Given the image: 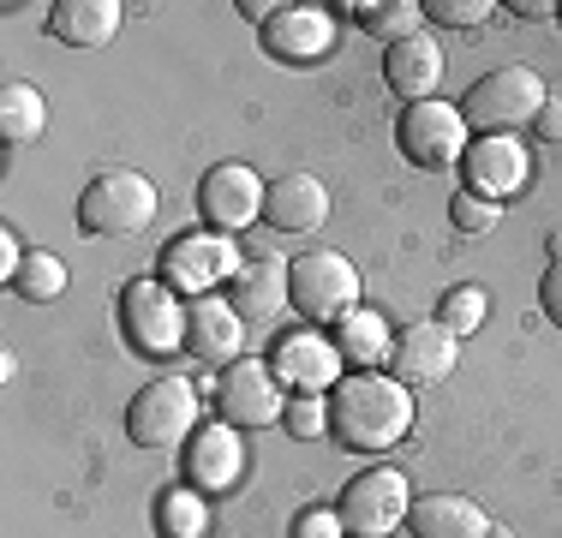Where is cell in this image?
Returning <instances> with one entry per match:
<instances>
[{
  "instance_id": "cell-1",
  "label": "cell",
  "mask_w": 562,
  "mask_h": 538,
  "mask_svg": "<svg viewBox=\"0 0 562 538\" xmlns=\"http://www.w3.org/2000/svg\"><path fill=\"white\" fill-rule=\"evenodd\" d=\"M413 430V389L390 371H347L329 389V442L353 455H383Z\"/></svg>"
},
{
  "instance_id": "cell-2",
  "label": "cell",
  "mask_w": 562,
  "mask_h": 538,
  "mask_svg": "<svg viewBox=\"0 0 562 538\" xmlns=\"http://www.w3.org/2000/svg\"><path fill=\"white\" fill-rule=\"evenodd\" d=\"M156 210H162V198H156L150 173L138 168H102L85 180V192H78V227L97 239H126V234H144V227L156 222Z\"/></svg>"
},
{
  "instance_id": "cell-3",
  "label": "cell",
  "mask_w": 562,
  "mask_h": 538,
  "mask_svg": "<svg viewBox=\"0 0 562 538\" xmlns=\"http://www.w3.org/2000/svg\"><path fill=\"white\" fill-rule=\"evenodd\" d=\"M544 102H551V90H544V78L532 72V66H497V72L473 78V85H467V97L454 102V108H461L467 132L497 138V132L532 126Z\"/></svg>"
},
{
  "instance_id": "cell-4",
  "label": "cell",
  "mask_w": 562,
  "mask_h": 538,
  "mask_svg": "<svg viewBox=\"0 0 562 538\" xmlns=\"http://www.w3.org/2000/svg\"><path fill=\"white\" fill-rule=\"evenodd\" d=\"M120 335L144 359H173L186 347V300L156 276L126 281L120 288Z\"/></svg>"
},
{
  "instance_id": "cell-5",
  "label": "cell",
  "mask_w": 562,
  "mask_h": 538,
  "mask_svg": "<svg viewBox=\"0 0 562 538\" xmlns=\"http://www.w3.org/2000/svg\"><path fill=\"white\" fill-rule=\"evenodd\" d=\"M288 305L300 312L312 329L341 323L359 312V269L341 251H305L288 264Z\"/></svg>"
},
{
  "instance_id": "cell-6",
  "label": "cell",
  "mask_w": 562,
  "mask_h": 538,
  "mask_svg": "<svg viewBox=\"0 0 562 538\" xmlns=\"http://www.w3.org/2000/svg\"><path fill=\"white\" fill-rule=\"evenodd\" d=\"M198 430V389L186 377H150L126 407V437L138 449H180Z\"/></svg>"
},
{
  "instance_id": "cell-7",
  "label": "cell",
  "mask_w": 562,
  "mask_h": 538,
  "mask_svg": "<svg viewBox=\"0 0 562 538\" xmlns=\"http://www.w3.org/2000/svg\"><path fill=\"white\" fill-rule=\"evenodd\" d=\"M239 269H246V258H239V246L227 234H180L156 258V281H168L180 300H204L222 281H234Z\"/></svg>"
},
{
  "instance_id": "cell-8",
  "label": "cell",
  "mask_w": 562,
  "mask_h": 538,
  "mask_svg": "<svg viewBox=\"0 0 562 538\" xmlns=\"http://www.w3.org/2000/svg\"><path fill=\"white\" fill-rule=\"evenodd\" d=\"M336 508H341L347 538H390L395 527H407V515H413L407 473H401V467H371V473H359L347 484Z\"/></svg>"
},
{
  "instance_id": "cell-9",
  "label": "cell",
  "mask_w": 562,
  "mask_h": 538,
  "mask_svg": "<svg viewBox=\"0 0 562 538\" xmlns=\"http://www.w3.org/2000/svg\"><path fill=\"white\" fill-rule=\"evenodd\" d=\"M395 144H401V156L413 161V168H449V161H461L467 156V120H461V108L454 102H413V108H401V120H395Z\"/></svg>"
},
{
  "instance_id": "cell-10",
  "label": "cell",
  "mask_w": 562,
  "mask_h": 538,
  "mask_svg": "<svg viewBox=\"0 0 562 538\" xmlns=\"http://www.w3.org/2000/svg\"><path fill=\"white\" fill-rule=\"evenodd\" d=\"M532 180V150L515 138V132H497V138H473L461 156V192L485 198V204H508L515 192H527Z\"/></svg>"
},
{
  "instance_id": "cell-11",
  "label": "cell",
  "mask_w": 562,
  "mask_h": 538,
  "mask_svg": "<svg viewBox=\"0 0 562 538\" xmlns=\"http://www.w3.org/2000/svg\"><path fill=\"white\" fill-rule=\"evenodd\" d=\"M263 198H270V186H263L258 168H246V161H216V168L198 180V215H204L210 234H239V227H251L263 215Z\"/></svg>"
},
{
  "instance_id": "cell-12",
  "label": "cell",
  "mask_w": 562,
  "mask_h": 538,
  "mask_svg": "<svg viewBox=\"0 0 562 538\" xmlns=\"http://www.w3.org/2000/svg\"><path fill=\"white\" fill-rule=\"evenodd\" d=\"M222 419L234 430H263V425H281V413H288V395H281V377L263 366V359H234V366L222 371Z\"/></svg>"
},
{
  "instance_id": "cell-13",
  "label": "cell",
  "mask_w": 562,
  "mask_h": 538,
  "mask_svg": "<svg viewBox=\"0 0 562 538\" xmlns=\"http://www.w3.org/2000/svg\"><path fill=\"white\" fill-rule=\"evenodd\" d=\"M341 347H336V335H324V329H293V335H281L276 341V354H270V371L281 377V389H300V395H324V389H336L341 383Z\"/></svg>"
},
{
  "instance_id": "cell-14",
  "label": "cell",
  "mask_w": 562,
  "mask_h": 538,
  "mask_svg": "<svg viewBox=\"0 0 562 538\" xmlns=\"http://www.w3.org/2000/svg\"><path fill=\"white\" fill-rule=\"evenodd\" d=\"M258 43L270 60L288 66H312L336 48V12L329 7H276V19L258 31Z\"/></svg>"
},
{
  "instance_id": "cell-15",
  "label": "cell",
  "mask_w": 562,
  "mask_h": 538,
  "mask_svg": "<svg viewBox=\"0 0 562 538\" xmlns=\"http://www.w3.org/2000/svg\"><path fill=\"white\" fill-rule=\"evenodd\" d=\"M454 359H461V341H454L437 317H425V323H407V329L395 335L390 377H401L407 389H431L454 371Z\"/></svg>"
},
{
  "instance_id": "cell-16",
  "label": "cell",
  "mask_w": 562,
  "mask_h": 538,
  "mask_svg": "<svg viewBox=\"0 0 562 538\" xmlns=\"http://www.w3.org/2000/svg\"><path fill=\"white\" fill-rule=\"evenodd\" d=\"M246 473V437H239L234 425H204L192 430V442H186V484L204 496H227Z\"/></svg>"
},
{
  "instance_id": "cell-17",
  "label": "cell",
  "mask_w": 562,
  "mask_h": 538,
  "mask_svg": "<svg viewBox=\"0 0 562 538\" xmlns=\"http://www.w3.org/2000/svg\"><path fill=\"white\" fill-rule=\"evenodd\" d=\"M239 347H246V317L234 312V300H186V354L204 359V366H234Z\"/></svg>"
},
{
  "instance_id": "cell-18",
  "label": "cell",
  "mask_w": 562,
  "mask_h": 538,
  "mask_svg": "<svg viewBox=\"0 0 562 538\" xmlns=\"http://www.w3.org/2000/svg\"><path fill=\"white\" fill-rule=\"evenodd\" d=\"M324 215H329V186L312 168H293V173H276L270 180L263 222L276 234H312V227H324Z\"/></svg>"
},
{
  "instance_id": "cell-19",
  "label": "cell",
  "mask_w": 562,
  "mask_h": 538,
  "mask_svg": "<svg viewBox=\"0 0 562 538\" xmlns=\"http://www.w3.org/2000/svg\"><path fill=\"white\" fill-rule=\"evenodd\" d=\"M443 48L431 43V36H407V43L383 48V85L395 90L401 102H431L437 85H443Z\"/></svg>"
},
{
  "instance_id": "cell-20",
  "label": "cell",
  "mask_w": 562,
  "mask_h": 538,
  "mask_svg": "<svg viewBox=\"0 0 562 538\" xmlns=\"http://www.w3.org/2000/svg\"><path fill=\"white\" fill-rule=\"evenodd\" d=\"M120 24H126L120 0H55L48 7V36L66 48H102L120 36Z\"/></svg>"
},
{
  "instance_id": "cell-21",
  "label": "cell",
  "mask_w": 562,
  "mask_h": 538,
  "mask_svg": "<svg viewBox=\"0 0 562 538\" xmlns=\"http://www.w3.org/2000/svg\"><path fill=\"white\" fill-rule=\"evenodd\" d=\"M407 533L413 538H491V515L473 496L437 491V496H419V503H413Z\"/></svg>"
},
{
  "instance_id": "cell-22",
  "label": "cell",
  "mask_w": 562,
  "mask_h": 538,
  "mask_svg": "<svg viewBox=\"0 0 562 538\" xmlns=\"http://www.w3.org/2000/svg\"><path fill=\"white\" fill-rule=\"evenodd\" d=\"M227 300H234V312L246 323H270L281 305H288V269L270 264V258L246 264L234 281H227Z\"/></svg>"
},
{
  "instance_id": "cell-23",
  "label": "cell",
  "mask_w": 562,
  "mask_h": 538,
  "mask_svg": "<svg viewBox=\"0 0 562 538\" xmlns=\"http://www.w3.org/2000/svg\"><path fill=\"white\" fill-rule=\"evenodd\" d=\"M336 347H341V359L353 371H383L390 354H395V335L378 312H353V317L336 323Z\"/></svg>"
},
{
  "instance_id": "cell-24",
  "label": "cell",
  "mask_w": 562,
  "mask_h": 538,
  "mask_svg": "<svg viewBox=\"0 0 562 538\" xmlns=\"http://www.w3.org/2000/svg\"><path fill=\"white\" fill-rule=\"evenodd\" d=\"M48 126V102L36 85H7L0 90V138H7V150H24V144H36Z\"/></svg>"
},
{
  "instance_id": "cell-25",
  "label": "cell",
  "mask_w": 562,
  "mask_h": 538,
  "mask_svg": "<svg viewBox=\"0 0 562 538\" xmlns=\"http://www.w3.org/2000/svg\"><path fill=\"white\" fill-rule=\"evenodd\" d=\"M359 31H371L383 48L407 43V36H425V7L419 0H371V7H353Z\"/></svg>"
},
{
  "instance_id": "cell-26",
  "label": "cell",
  "mask_w": 562,
  "mask_h": 538,
  "mask_svg": "<svg viewBox=\"0 0 562 538\" xmlns=\"http://www.w3.org/2000/svg\"><path fill=\"white\" fill-rule=\"evenodd\" d=\"M156 527H162V538H204V527H210L204 491H192V484L162 491V503H156Z\"/></svg>"
},
{
  "instance_id": "cell-27",
  "label": "cell",
  "mask_w": 562,
  "mask_h": 538,
  "mask_svg": "<svg viewBox=\"0 0 562 538\" xmlns=\"http://www.w3.org/2000/svg\"><path fill=\"white\" fill-rule=\"evenodd\" d=\"M66 264L55 258V251H43L36 246L31 258H24V269H19V281H12V293H19V300H31V305H48V300H60L66 293Z\"/></svg>"
},
{
  "instance_id": "cell-28",
  "label": "cell",
  "mask_w": 562,
  "mask_h": 538,
  "mask_svg": "<svg viewBox=\"0 0 562 538\" xmlns=\"http://www.w3.org/2000/svg\"><path fill=\"white\" fill-rule=\"evenodd\" d=\"M485 312H491V300H485V288H449L443 300H437V323L454 335V341H467V335H479L485 329Z\"/></svg>"
},
{
  "instance_id": "cell-29",
  "label": "cell",
  "mask_w": 562,
  "mask_h": 538,
  "mask_svg": "<svg viewBox=\"0 0 562 538\" xmlns=\"http://www.w3.org/2000/svg\"><path fill=\"white\" fill-rule=\"evenodd\" d=\"M281 425H288V437H300V442L329 437V401H324V395H288Z\"/></svg>"
},
{
  "instance_id": "cell-30",
  "label": "cell",
  "mask_w": 562,
  "mask_h": 538,
  "mask_svg": "<svg viewBox=\"0 0 562 538\" xmlns=\"http://www.w3.org/2000/svg\"><path fill=\"white\" fill-rule=\"evenodd\" d=\"M419 7H425V19L449 24V31H479L497 12V0H419Z\"/></svg>"
},
{
  "instance_id": "cell-31",
  "label": "cell",
  "mask_w": 562,
  "mask_h": 538,
  "mask_svg": "<svg viewBox=\"0 0 562 538\" xmlns=\"http://www.w3.org/2000/svg\"><path fill=\"white\" fill-rule=\"evenodd\" d=\"M449 222H454V234H491V227L503 222V204H485V198H473V192H454Z\"/></svg>"
},
{
  "instance_id": "cell-32",
  "label": "cell",
  "mask_w": 562,
  "mask_h": 538,
  "mask_svg": "<svg viewBox=\"0 0 562 538\" xmlns=\"http://www.w3.org/2000/svg\"><path fill=\"white\" fill-rule=\"evenodd\" d=\"M293 538H347L341 508H324V503L300 508V515H293Z\"/></svg>"
},
{
  "instance_id": "cell-33",
  "label": "cell",
  "mask_w": 562,
  "mask_h": 538,
  "mask_svg": "<svg viewBox=\"0 0 562 538\" xmlns=\"http://www.w3.org/2000/svg\"><path fill=\"white\" fill-rule=\"evenodd\" d=\"M24 258H31V251H24V239L12 234V227H0V276H7V288H12V281H19Z\"/></svg>"
},
{
  "instance_id": "cell-34",
  "label": "cell",
  "mask_w": 562,
  "mask_h": 538,
  "mask_svg": "<svg viewBox=\"0 0 562 538\" xmlns=\"http://www.w3.org/2000/svg\"><path fill=\"white\" fill-rule=\"evenodd\" d=\"M539 305H544V317L562 329V264L544 269V281H539Z\"/></svg>"
},
{
  "instance_id": "cell-35",
  "label": "cell",
  "mask_w": 562,
  "mask_h": 538,
  "mask_svg": "<svg viewBox=\"0 0 562 538\" xmlns=\"http://www.w3.org/2000/svg\"><path fill=\"white\" fill-rule=\"evenodd\" d=\"M532 132H539L544 144H551V150H562V97H551L539 108V120H532Z\"/></svg>"
},
{
  "instance_id": "cell-36",
  "label": "cell",
  "mask_w": 562,
  "mask_h": 538,
  "mask_svg": "<svg viewBox=\"0 0 562 538\" xmlns=\"http://www.w3.org/2000/svg\"><path fill=\"white\" fill-rule=\"evenodd\" d=\"M515 12L520 19H551V12H562V7H551V0H515Z\"/></svg>"
},
{
  "instance_id": "cell-37",
  "label": "cell",
  "mask_w": 562,
  "mask_h": 538,
  "mask_svg": "<svg viewBox=\"0 0 562 538\" xmlns=\"http://www.w3.org/2000/svg\"><path fill=\"white\" fill-rule=\"evenodd\" d=\"M544 251H551V264H562V227L551 234V246H544Z\"/></svg>"
}]
</instances>
